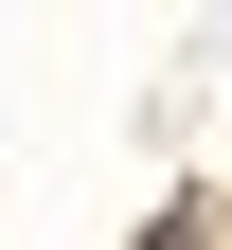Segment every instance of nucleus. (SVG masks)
I'll return each mask as SVG.
<instances>
[{
  "mask_svg": "<svg viewBox=\"0 0 232 250\" xmlns=\"http://www.w3.org/2000/svg\"><path fill=\"white\" fill-rule=\"evenodd\" d=\"M214 232H232V214H214Z\"/></svg>",
  "mask_w": 232,
  "mask_h": 250,
  "instance_id": "obj_2",
  "label": "nucleus"
},
{
  "mask_svg": "<svg viewBox=\"0 0 232 250\" xmlns=\"http://www.w3.org/2000/svg\"><path fill=\"white\" fill-rule=\"evenodd\" d=\"M161 250H232V232H214V214H161Z\"/></svg>",
  "mask_w": 232,
  "mask_h": 250,
  "instance_id": "obj_1",
  "label": "nucleus"
}]
</instances>
